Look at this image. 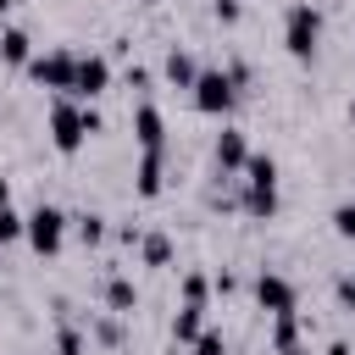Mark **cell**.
Segmentation results:
<instances>
[{"label": "cell", "mask_w": 355, "mask_h": 355, "mask_svg": "<svg viewBox=\"0 0 355 355\" xmlns=\"http://www.w3.org/2000/svg\"><path fill=\"white\" fill-rule=\"evenodd\" d=\"M322 6L316 0H294L288 11H283V50L294 55V61H316V50H322Z\"/></svg>", "instance_id": "6da1fadb"}, {"label": "cell", "mask_w": 355, "mask_h": 355, "mask_svg": "<svg viewBox=\"0 0 355 355\" xmlns=\"http://www.w3.org/2000/svg\"><path fill=\"white\" fill-rule=\"evenodd\" d=\"M50 144H55V155H78V150L89 144V128H83V100L61 94V100L50 105Z\"/></svg>", "instance_id": "7a4b0ae2"}, {"label": "cell", "mask_w": 355, "mask_h": 355, "mask_svg": "<svg viewBox=\"0 0 355 355\" xmlns=\"http://www.w3.org/2000/svg\"><path fill=\"white\" fill-rule=\"evenodd\" d=\"M189 94H194V111L200 116H227L233 100H239V83L227 78V67H200V83Z\"/></svg>", "instance_id": "3957f363"}, {"label": "cell", "mask_w": 355, "mask_h": 355, "mask_svg": "<svg viewBox=\"0 0 355 355\" xmlns=\"http://www.w3.org/2000/svg\"><path fill=\"white\" fill-rule=\"evenodd\" d=\"M67 211L61 205H33L28 211V244L39 250V255H61V244H67Z\"/></svg>", "instance_id": "277c9868"}, {"label": "cell", "mask_w": 355, "mask_h": 355, "mask_svg": "<svg viewBox=\"0 0 355 355\" xmlns=\"http://www.w3.org/2000/svg\"><path fill=\"white\" fill-rule=\"evenodd\" d=\"M28 78L39 89H55V94H72V78H78V55L72 50H44L28 61Z\"/></svg>", "instance_id": "5b68a950"}, {"label": "cell", "mask_w": 355, "mask_h": 355, "mask_svg": "<svg viewBox=\"0 0 355 355\" xmlns=\"http://www.w3.org/2000/svg\"><path fill=\"white\" fill-rule=\"evenodd\" d=\"M255 305H261L266 316H288V311L300 305V294H294V283H288L283 272L261 266V272H255Z\"/></svg>", "instance_id": "8992f818"}, {"label": "cell", "mask_w": 355, "mask_h": 355, "mask_svg": "<svg viewBox=\"0 0 355 355\" xmlns=\"http://www.w3.org/2000/svg\"><path fill=\"white\" fill-rule=\"evenodd\" d=\"M111 89V61L105 55H78V78H72V100H94V94H105Z\"/></svg>", "instance_id": "52a82bcc"}, {"label": "cell", "mask_w": 355, "mask_h": 355, "mask_svg": "<svg viewBox=\"0 0 355 355\" xmlns=\"http://www.w3.org/2000/svg\"><path fill=\"white\" fill-rule=\"evenodd\" d=\"M166 189V150H139V166H133V194L139 200H155Z\"/></svg>", "instance_id": "ba28073f"}, {"label": "cell", "mask_w": 355, "mask_h": 355, "mask_svg": "<svg viewBox=\"0 0 355 355\" xmlns=\"http://www.w3.org/2000/svg\"><path fill=\"white\" fill-rule=\"evenodd\" d=\"M211 161H216V172H222V178L244 172V161H250V139H244L239 128H222V133H216V150H211Z\"/></svg>", "instance_id": "9c48e42d"}, {"label": "cell", "mask_w": 355, "mask_h": 355, "mask_svg": "<svg viewBox=\"0 0 355 355\" xmlns=\"http://www.w3.org/2000/svg\"><path fill=\"white\" fill-rule=\"evenodd\" d=\"M133 139H139V150H166V116L150 100L133 105Z\"/></svg>", "instance_id": "30bf717a"}, {"label": "cell", "mask_w": 355, "mask_h": 355, "mask_svg": "<svg viewBox=\"0 0 355 355\" xmlns=\"http://www.w3.org/2000/svg\"><path fill=\"white\" fill-rule=\"evenodd\" d=\"M161 72H166L172 89H194V83H200V61H194L189 50H178V44L166 50V67H161Z\"/></svg>", "instance_id": "8fae6325"}, {"label": "cell", "mask_w": 355, "mask_h": 355, "mask_svg": "<svg viewBox=\"0 0 355 355\" xmlns=\"http://www.w3.org/2000/svg\"><path fill=\"white\" fill-rule=\"evenodd\" d=\"M272 349H277V355H311V349L300 344V311L272 316Z\"/></svg>", "instance_id": "7c38bea8"}, {"label": "cell", "mask_w": 355, "mask_h": 355, "mask_svg": "<svg viewBox=\"0 0 355 355\" xmlns=\"http://www.w3.org/2000/svg\"><path fill=\"white\" fill-rule=\"evenodd\" d=\"M105 305H111V316H133L139 311V288H133V277H105Z\"/></svg>", "instance_id": "4fadbf2b"}, {"label": "cell", "mask_w": 355, "mask_h": 355, "mask_svg": "<svg viewBox=\"0 0 355 355\" xmlns=\"http://www.w3.org/2000/svg\"><path fill=\"white\" fill-rule=\"evenodd\" d=\"M0 61H6V67H28V61H33L28 28H0Z\"/></svg>", "instance_id": "5bb4252c"}, {"label": "cell", "mask_w": 355, "mask_h": 355, "mask_svg": "<svg viewBox=\"0 0 355 355\" xmlns=\"http://www.w3.org/2000/svg\"><path fill=\"white\" fill-rule=\"evenodd\" d=\"M244 189H277V161L266 150H250L244 161Z\"/></svg>", "instance_id": "9a60e30c"}, {"label": "cell", "mask_w": 355, "mask_h": 355, "mask_svg": "<svg viewBox=\"0 0 355 355\" xmlns=\"http://www.w3.org/2000/svg\"><path fill=\"white\" fill-rule=\"evenodd\" d=\"M205 333V305H178V316H172V338L178 344H194Z\"/></svg>", "instance_id": "2e32d148"}, {"label": "cell", "mask_w": 355, "mask_h": 355, "mask_svg": "<svg viewBox=\"0 0 355 355\" xmlns=\"http://www.w3.org/2000/svg\"><path fill=\"white\" fill-rule=\"evenodd\" d=\"M255 222H272L277 216V189H244V200H239Z\"/></svg>", "instance_id": "e0dca14e"}, {"label": "cell", "mask_w": 355, "mask_h": 355, "mask_svg": "<svg viewBox=\"0 0 355 355\" xmlns=\"http://www.w3.org/2000/svg\"><path fill=\"white\" fill-rule=\"evenodd\" d=\"M72 227H78V239H83V250H100V244H105V233H111L100 211H83V216H72Z\"/></svg>", "instance_id": "ac0fdd59"}, {"label": "cell", "mask_w": 355, "mask_h": 355, "mask_svg": "<svg viewBox=\"0 0 355 355\" xmlns=\"http://www.w3.org/2000/svg\"><path fill=\"white\" fill-rule=\"evenodd\" d=\"M139 255H144V266H172V239L166 233H144L139 239Z\"/></svg>", "instance_id": "d6986e66"}, {"label": "cell", "mask_w": 355, "mask_h": 355, "mask_svg": "<svg viewBox=\"0 0 355 355\" xmlns=\"http://www.w3.org/2000/svg\"><path fill=\"white\" fill-rule=\"evenodd\" d=\"M211 300V277L205 272H183V305H205Z\"/></svg>", "instance_id": "ffe728a7"}, {"label": "cell", "mask_w": 355, "mask_h": 355, "mask_svg": "<svg viewBox=\"0 0 355 355\" xmlns=\"http://www.w3.org/2000/svg\"><path fill=\"white\" fill-rule=\"evenodd\" d=\"M17 239H28V216H17L11 205L0 211V244H17Z\"/></svg>", "instance_id": "44dd1931"}, {"label": "cell", "mask_w": 355, "mask_h": 355, "mask_svg": "<svg viewBox=\"0 0 355 355\" xmlns=\"http://www.w3.org/2000/svg\"><path fill=\"white\" fill-rule=\"evenodd\" d=\"M83 349H89V344H83V333H78V327L67 322V327L55 333V355H83Z\"/></svg>", "instance_id": "7402d4cb"}, {"label": "cell", "mask_w": 355, "mask_h": 355, "mask_svg": "<svg viewBox=\"0 0 355 355\" xmlns=\"http://www.w3.org/2000/svg\"><path fill=\"white\" fill-rule=\"evenodd\" d=\"M189 349H194V355H227V338H222L216 327H205V333H200V338H194Z\"/></svg>", "instance_id": "603a6c76"}, {"label": "cell", "mask_w": 355, "mask_h": 355, "mask_svg": "<svg viewBox=\"0 0 355 355\" xmlns=\"http://www.w3.org/2000/svg\"><path fill=\"white\" fill-rule=\"evenodd\" d=\"M333 233H338V239H355V200L333 205Z\"/></svg>", "instance_id": "cb8c5ba5"}, {"label": "cell", "mask_w": 355, "mask_h": 355, "mask_svg": "<svg viewBox=\"0 0 355 355\" xmlns=\"http://www.w3.org/2000/svg\"><path fill=\"white\" fill-rule=\"evenodd\" d=\"M211 17H216L222 28H233V22L244 17V0H211Z\"/></svg>", "instance_id": "d4e9b609"}, {"label": "cell", "mask_w": 355, "mask_h": 355, "mask_svg": "<svg viewBox=\"0 0 355 355\" xmlns=\"http://www.w3.org/2000/svg\"><path fill=\"white\" fill-rule=\"evenodd\" d=\"M94 338H100V344H122V316H105V322H94Z\"/></svg>", "instance_id": "484cf974"}, {"label": "cell", "mask_w": 355, "mask_h": 355, "mask_svg": "<svg viewBox=\"0 0 355 355\" xmlns=\"http://www.w3.org/2000/svg\"><path fill=\"white\" fill-rule=\"evenodd\" d=\"M211 288L227 300V294H239V277H233V272H216V277H211Z\"/></svg>", "instance_id": "4316f807"}, {"label": "cell", "mask_w": 355, "mask_h": 355, "mask_svg": "<svg viewBox=\"0 0 355 355\" xmlns=\"http://www.w3.org/2000/svg\"><path fill=\"white\" fill-rule=\"evenodd\" d=\"M83 128H89V139H94V133H100V128H105V116H100V111H94V105H83Z\"/></svg>", "instance_id": "83f0119b"}, {"label": "cell", "mask_w": 355, "mask_h": 355, "mask_svg": "<svg viewBox=\"0 0 355 355\" xmlns=\"http://www.w3.org/2000/svg\"><path fill=\"white\" fill-rule=\"evenodd\" d=\"M227 78H233V83L244 89V83H250V67H244V61H227Z\"/></svg>", "instance_id": "f1b7e54d"}, {"label": "cell", "mask_w": 355, "mask_h": 355, "mask_svg": "<svg viewBox=\"0 0 355 355\" xmlns=\"http://www.w3.org/2000/svg\"><path fill=\"white\" fill-rule=\"evenodd\" d=\"M338 300H344V305L355 311V277H338Z\"/></svg>", "instance_id": "f546056e"}, {"label": "cell", "mask_w": 355, "mask_h": 355, "mask_svg": "<svg viewBox=\"0 0 355 355\" xmlns=\"http://www.w3.org/2000/svg\"><path fill=\"white\" fill-rule=\"evenodd\" d=\"M322 355H355V349H349V338H333V344H327Z\"/></svg>", "instance_id": "4dcf8cb0"}, {"label": "cell", "mask_w": 355, "mask_h": 355, "mask_svg": "<svg viewBox=\"0 0 355 355\" xmlns=\"http://www.w3.org/2000/svg\"><path fill=\"white\" fill-rule=\"evenodd\" d=\"M6 205H11V178L0 172V211H6Z\"/></svg>", "instance_id": "1f68e13d"}, {"label": "cell", "mask_w": 355, "mask_h": 355, "mask_svg": "<svg viewBox=\"0 0 355 355\" xmlns=\"http://www.w3.org/2000/svg\"><path fill=\"white\" fill-rule=\"evenodd\" d=\"M11 6H17V0H0V17H6V11H11Z\"/></svg>", "instance_id": "d6a6232c"}, {"label": "cell", "mask_w": 355, "mask_h": 355, "mask_svg": "<svg viewBox=\"0 0 355 355\" xmlns=\"http://www.w3.org/2000/svg\"><path fill=\"white\" fill-rule=\"evenodd\" d=\"M139 6H155V0H139Z\"/></svg>", "instance_id": "836d02e7"}]
</instances>
